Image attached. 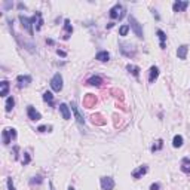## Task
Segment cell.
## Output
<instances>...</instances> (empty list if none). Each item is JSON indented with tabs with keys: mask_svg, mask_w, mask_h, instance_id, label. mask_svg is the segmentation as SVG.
Here are the masks:
<instances>
[{
	"mask_svg": "<svg viewBox=\"0 0 190 190\" xmlns=\"http://www.w3.org/2000/svg\"><path fill=\"white\" fill-rule=\"evenodd\" d=\"M39 15H40V11H37L33 17H25V15H22V13H19L18 15V19L21 21V24H22V27H24L25 30L28 31V34L30 36H33L34 34V30H33V25H36L34 22H36V19H39Z\"/></svg>",
	"mask_w": 190,
	"mask_h": 190,
	"instance_id": "obj_1",
	"label": "cell"
},
{
	"mask_svg": "<svg viewBox=\"0 0 190 190\" xmlns=\"http://www.w3.org/2000/svg\"><path fill=\"white\" fill-rule=\"evenodd\" d=\"M128 22H129V27L131 30L134 31V34L138 39H144V31H143V25L140 24V21L135 18L134 15H128Z\"/></svg>",
	"mask_w": 190,
	"mask_h": 190,
	"instance_id": "obj_2",
	"label": "cell"
},
{
	"mask_svg": "<svg viewBox=\"0 0 190 190\" xmlns=\"http://www.w3.org/2000/svg\"><path fill=\"white\" fill-rule=\"evenodd\" d=\"M17 137H18V134H17L15 128H5L2 131V140H3L5 146H9L12 141L17 140Z\"/></svg>",
	"mask_w": 190,
	"mask_h": 190,
	"instance_id": "obj_3",
	"label": "cell"
},
{
	"mask_svg": "<svg viewBox=\"0 0 190 190\" xmlns=\"http://www.w3.org/2000/svg\"><path fill=\"white\" fill-rule=\"evenodd\" d=\"M119 51L126 58H134L137 55V49H135L134 45H131V43H119Z\"/></svg>",
	"mask_w": 190,
	"mask_h": 190,
	"instance_id": "obj_4",
	"label": "cell"
},
{
	"mask_svg": "<svg viewBox=\"0 0 190 190\" xmlns=\"http://www.w3.org/2000/svg\"><path fill=\"white\" fill-rule=\"evenodd\" d=\"M51 88L54 92H61L64 88V80H62V74L61 73H55L51 79Z\"/></svg>",
	"mask_w": 190,
	"mask_h": 190,
	"instance_id": "obj_5",
	"label": "cell"
},
{
	"mask_svg": "<svg viewBox=\"0 0 190 190\" xmlns=\"http://www.w3.org/2000/svg\"><path fill=\"white\" fill-rule=\"evenodd\" d=\"M109 17H110V19H113V21H114V19H122L123 17H125L123 6L120 5V3H116V5L109 11Z\"/></svg>",
	"mask_w": 190,
	"mask_h": 190,
	"instance_id": "obj_6",
	"label": "cell"
},
{
	"mask_svg": "<svg viewBox=\"0 0 190 190\" xmlns=\"http://www.w3.org/2000/svg\"><path fill=\"white\" fill-rule=\"evenodd\" d=\"M70 107H71V110H73L74 113V117H76V122L79 123V126H85V119H83V116H82V113H80L79 107H77V104L74 103V101H71V104H70Z\"/></svg>",
	"mask_w": 190,
	"mask_h": 190,
	"instance_id": "obj_7",
	"label": "cell"
},
{
	"mask_svg": "<svg viewBox=\"0 0 190 190\" xmlns=\"http://www.w3.org/2000/svg\"><path fill=\"white\" fill-rule=\"evenodd\" d=\"M100 183H101V189L103 190H113L114 189V186H116V183H114V180L111 177H101L100 178Z\"/></svg>",
	"mask_w": 190,
	"mask_h": 190,
	"instance_id": "obj_8",
	"label": "cell"
},
{
	"mask_svg": "<svg viewBox=\"0 0 190 190\" xmlns=\"http://www.w3.org/2000/svg\"><path fill=\"white\" fill-rule=\"evenodd\" d=\"M27 116H28V119L33 120V122H37V120L42 119V114H40V113L36 110V107H33V105H28V107H27Z\"/></svg>",
	"mask_w": 190,
	"mask_h": 190,
	"instance_id": "obj_9",
	"label": "cell"
},
{
	"mask_svg": "<svg viewBox=\"0 0 190 190\" xmlns=\"http://www.w3.org/2000/svg\"><path fill=\"white\" fill-rule=\"evenodd\" d=\"M58 109H60V113H61L64 120H70L71 119V110H70V107L66 103H61V104L58 105Z\"/></svg>",
	"mask_w": 190,
	"mask_h": 190,
	"instance_id": "obj_10",
	"label": "cell"
},
{
	"mask_svg": "<svg viewBox=\"0 0 190 190\" xmlns=\"http://www.w3.org/2000/svg\"><path fill=\"white\" fill-rule=\"evenodd\" d=\"M31 76L30 74H19L17 77V82H18V88H24V86H28L31 83Z\"/></svg>",
	"mask_w": 190,
	"mask_h": 190,
	"instance_id": "obj_11",
	"label": "cell"
},
{
	"mask_svg": "<svg viewBox=\"0 0 190 190\" xmlns=\"http://www.w3.org/2000/svg\"><path fill=\"white\" fill-rule=\"evenodd\" d=\"M147 171H149L147 165L138 166L137 169H134V171H132V178H134V180H140L143 175H146V174H147Z\"/></svg>",
	"mask_w": 190,
	"mask_h": 190,
	"instance_id": "obj_12",
	"label": "cell"
},
{
	"mask_svg": "<svg viewBox=\"0 0 190 190\" xmlns=\"http://www.w3.org/2000/svg\"><path fill=\"white\" fill-rule=\"evenodd\" d=\"M64 36H62V39L64 40H68L70 39V36L73 34V25H71V22H70V19L66 18L64 19Z\"/></svg>",
	"mask_w": 190,
	"mask_h": 190,
	"instance_id": "obj_13",
	"label": "cell"
},
{
	"mask_svg": "<svg viewBox=\"0 0 190 190\" xmlns=\"http://www.w3.org/2000/svg\"><path fill=\"white\" fill-rule=\"evenodd\" d=\"M86 85L89 86H101L103 85V77L98 74H92L91 77L86 79Z\"/></svg>",
	"mask_w": 190,
	"mask_h": 190,
	"instance_id": "obj_14",
	"label": "cell"
},
{
	"mask_svg": "<svg viewBox=\"0 0 190 190\" xmlns=\"http://www.w3.org/2000/svg\"><path fill=\"white\" fill-rule=\"evenodd\" d=\"M187 7H189V2H180V0H177L172 5V11L174 12H184Z\"/></svg>",
	"mask_w": 190,
	"mask_h": 190,
	"instance_id": "obj_15",
	"label": "cell"
},
{
	"mask_svg": "<svg viewBox=\"0 0 190 190\" xmlns=\"http://www.w3.org/2000/svg\"><path fill=\"white\" fill-rule=\"evenodd\" d=\"M9 89H11V83L7 80H2L0 82V97L6 98L7 95H9Z\"/></svg>",
	"mask_w": 190,
	"mask_h": 190,
	"instance_id": "obj_16",
	"label": "cell"
},
{
	"mask_svg": "<svg viewBox=\"0 0 190 190\" xmlns=\"http://www.w3.org/2000/svg\"><path fill=\"white\" fill-rule=\"evenodd\" d=\"M158 77H159V67L152 66L150 70H149V82H150V83H154Z\"/></svg>",
	"mask_w": 190,
	"mask_h": 190,
	"instance_id": "obj_17",
	"label": "cell"
},
{
	"mask_svg": "<svg viewBox=\"0 0 190 190\" xmlns=\"http://www.w3.org/2000/svg\"><path fill=\"white\" fill-rule=\"evenodd\" d=\"M187 54H189V46L187 45H180L177 49V56L180 60H186L187 58Z\"/></svg>",
	"mask_w": 190,
	"mask_h": 190,
	"instance_id": "obj_18",
	"label": "cell"
},
{
	"mask_svg": "<svg viewBox=\"0 0 190 190\" xmlns=\"http://www.w3.org/2000/svg\"><path fill=\"white\" fill-rule=\"evenodd\" d=\"M95 60L100 62H107L110 60V54L107 51H100V52H97V55H95Z\"/></svg>",
	"mask_w": 190,
	"mask_h": 190,
	"instance_id": "obj_19",
	"label": "cell"
},
{
	"mask_svg": "<svg viewBox=\"0 0 190 190\" xmlns=\"http://www.w3.org/2000/svg\"><path fill=\"white\" fill-rule=\"evenodd\" d=\"M156 34H158V39H159V42H160V49H165L166 48V33L159 28V30L156 31Z\"/></svg>",
	"mask_w": 190,
	"mask_h": 190,
	"instance_id": "obj_20",
	"label": "cell"
},
{
	"mask_svg": "<svg viewBox=\"0 0 190 190\" xmlns=\"http://www.w3.org/2000/svg\"><path fill=\"white\" fill-rule=\"evenodd\" d=\"M180 169H181V172H184V174H190V158H183V159H181Z\"/></svg>",
	"mask_w": 190,
	"mask_h": 190,
	"instance_id": "obj_21",
	"label": "cell"
},
{
	"mask_svg": "<svg viewBox=\"0 0 190 190\" xmlns=\"http://www.w3.org/2000/svg\"><path fill=\"white\" fill-rule=\"evenodd\" d=\"M126 70H128L129 73L132 74V76H134L135 79H138V77H140V67H137V66H132V64H128V66H126Z\"/></svg>",
	"mask_w": 190,
	"mask_h": 190,
	"instance_id": "obj_22",
	"label": "cell"
},
{
	"mask_svg": "<svg viewBox=\"0 0 190 190\" xmlns=\"http://www.w3.org/2000/svg\"><path fill=\"white\" fill-rule=\"evenodd\" d=\"M95 103H97V98L92 95V94H88L85 98V105L88 107V109H92L94 105H95Z\"/></svg>",
	"mask_w": 190,
	"mask_h": 190,
	"instance_id": "obj_23",
	"label": "cell"
},
{
	"mask_svg": "<svg viewBox=\"0 0 190 190\" xmlns=\"http://www.w3.org/2000/svg\"><path fill=\"white\" fill-rule=\"evenodd\" d=\"M183 143H184L183 135H175V137H174V140H172V147H174V149H180L181 146H183Z\"/></svg>",
	"mask_w": 190,
	"mask_h": 190,
	"instance_id": "obj_24",
	"label": "cell"
},
{
	"mask_svg": "<svg viewBox=\"0 0 190 190\" xmlns=\"http://www.w3.org/2000/svg\"><path fill=\"white\" fill-rule=\"evenodd\" d=\"M13 105H15V98H13V97H7L6 103H5V110H6V113H11V111H12Z\"/></svg>",
	"mask_w": 190,
	"mask_h": 190,
	"instance_id": "obj_25",
	"label": "cell"
},
{
	"mask_svg": "<svg viewBox=\"0 0 190 190\" xmlns=\"http://www.w3.org/2000/svg\"><path fill=\"white\" fill-rule=\"evenodd\" d=\"M43 101L48 103L49 105H54V95H52V92H49V91L43 92Z\"/></svg>",
	"mask_w": 190,
	"mask_h": 190,
	"instance_id": "obj_26",
	"label": "cell"
},
{
	"mask_svg": "<svg viewBox=\"0 0 190 190\" xmlns=\"http://www.w3.org/2000/svg\"><path fill=\"white\" fill-rule=\"evenodd\" d=\"M129 30H131V27H129V24H123V25H120V27H119V36H122V37L128 36Z\"/></svg>",
	"mask_w": 190,
	"mask_h": 190,
	"instance_id": "obj_27",
	"label": "cell"
},
{
	"mask_svg": "<svg viewBox=\"0 0 190 190\" xmlns=\"http://www.w3.org/2000/svg\"><path fill=\"white\" fill-rule=\"evenodd\" d=\"M43 183V177L42 175H34L30 180V186H40Z\"/></svg>",
	"mask_w": 190,
	"mask_h": 190,
	"instance_id": "obj_28",
	"label": "cell"
},
{
	"mask_svg": "<svg viewBox=\"0 0 190 190\" xmlns=\"http://www.w3.org/2000/svg\"><path fill=\"white\" fill-rule=\"evenodd\" d=\"M162 147H163V140H158L156 141V144H153L152 147H150V150L152 152H159V150H162Z\"/></svg>",
	"mask_w": 190,
	"mask_h": 190,
	"instance_id": "obj_29",
	"label": "cell"
},
{
	"mask_svg": "<svg viewBox=\"0 0 190 190\" xmlns=\"http://www.w3.org/2000/svg\"><path fill=\"white\" fill-rule=\"evenodd\" d=\"M31 162V156H30V153L28 152H24V158H22V165H28Z\"/></svg>",
	"mask_w": 190,
	"mask_h": 190,
	"instance_id": "obj_30",
	"label": "cell"
},
{
	"mask_svg": "<svg viewBox=\"0 0 190 190\" xmlns=\"http://www.w3.org/2000/svg\"><path fill=\"white\" fill-rule=\"evenodd\" d=\"M43 27V18H42V12H40V15H39V19H37V24H36V30H42Z\"/></svg>",
	"mask_w": 190,
	"mask_h": 190,
	"instance_id": "obj_31",
	"label": "cell"
},
{
	"mask_svg": "<svg viewBox=\"0 0 190 190\" xmlns=\"http://www.w3.org/2000/svg\"><path fill=\"white\" fill-rule=\"evenodd\" d=\"M6 184H7V189H9V190H17V189H15V186H13L12 177H7V180H6Z\"/></svg>",
	"mask_w": 190,
	"mask_h": 190,
	"instance_id": "obj_32",
	"label": "cell"
},
{
	"mask_svg": "<svg viewBox=\"0 0 190 190\" xmlns=\"http://www.w3.org/2000/svg\"><path fill=\"white\" fill-rule=\"evenodd\" d=\"M46 129L49 131V129H52V126H49V128H48V126L42 125V126H39V128H37V131H39V132H46Z\"/></svg>",
	"mask_w": 190,
	"mask_h": 190,
	"instance_id": "obj_33",
	"label": "cell"
},
{
	"mask_svg": "<svg viewBox=\"0 0 190 190\" xmlns=\"http://www.w3.org/2000/svg\"><path fill=\"white\" fill-rule=\"evenodd\" d=\"M12 6H13V3H9V2H3V7H5V9H12Z\"/></svg>",
	"mask_w": 190,
	"mask_h": 190,
	"instance_id": "obj_34",
	"label": "cell"
},
{
	"mask_svg": "<svg viewBox=\"0 0 190 190\" xmlns=\"http://www.w3.org/2000/svg\"><path fill=\"white\" fill-rule=\"evenodd\" d=\"M150 190H160V184L159 183H153L150 186Z\"/></svg>",
	"mask_w": 190,
	"mask_h": 190,
	"instance_id": "obj_35",
	"label": "cell"
},
{
	"mask_svg": "<svg viewBox=\"0 0 190 190\" xmlns=\"http://www.w3.org/2000/svg\"><path fill=\"white\" fill-rule=\"evenodd\" d=\"M152 13H153V17L156 18V21H160V15L158 13V11H156V9H152Z\"/></svg>",
	"mask_w": 190,
	"mask_h": 190,
	"instance_id": "obj_36",
	"label": "cell"
},
{
	"mask_svg": "<svg viewBox=\"0 0 190 190\" xmlns=\"http://www.w3.org/2000/svg\"><path fill=\"white\" fill-rule=\"evenodd\" d=\"M56 54H58L60 56H67V52L62 51V49H56Z\"/></svg>",
	"mask_w": 190,
	"mask_h": 190,
	"instance_id": "obj_37",
	"label": "cell"
},
{
	"mask_svg": "<svg viewBox=\"0 0 190 190\" xmlns=\"http://www.w3.org/2000/svg\"><path fill=\"white\" fill-rule=\"evenodd\" d=\"M18 152H19V147H18V146H15V147H13V153H15V159H18Z\"/></svg>",
	"mask_w": 190,
	"mask_h": 190,
	"instance_id": "obj_38",
	"label": "cell"
},
{
	"mask_svg": "<svg viewBox=\"0 0 190 190\" xmlns=\"http://www.w3.org/2000/svg\"><path fill=\"white\" fill-rule=\"evenodd\" d=\"M18 9H21V11L24 9V11H25V9H27V6H25L24 3H18Z\"/></svg>",
	"mask_w": 190,
	"mask_h": 190,
	"instance_id": "obj_39",
	"label": "cell"
},
{
	"mask_svg": "<svg viewBox=\"0 0 190 190\" xmlns=\"http://www.w3.org/2000/svg\"><path fill=\"white\" fill-rule=\"evenodd\" d=\"M105 27H107V28H113V27H114V22L111 21V22H109V24L105 25Z\"/></svg>",
	"mask_w": 190,
	"mask_h": 190,
	"instance_id": "obj_40",
	"label": "cell"
},
{
	"mask_svg": "<svg viewBox=\"0 0 190 190\" xmlns=\"http://www.w3.org/2000/svg\"><path fill=\"white\" fill-rule=\"evenodd\" d=\"M46 43H48V45H55V42H54L52 39H46Z\"/></svg>",
	"mask_w": 190,
	"mask_h": 190,
	"instance_id": "obj_41",
	"label": "cell"
},
{
	"mask_svg": "<svg viewBox=\"0 0 190 190\" xmlns=\"http://www.w3.org/2000/svg\"><path fill=\"white\" fill-rule=\"evenodd\" d=\"M67 190H74V187H73V186H68V189Z\"/></svg>",
	"mask_w": 190,
	"mask_h": 190,
	"instance_id": "obj_42",
	"label": "cell"
}]
</instances>
